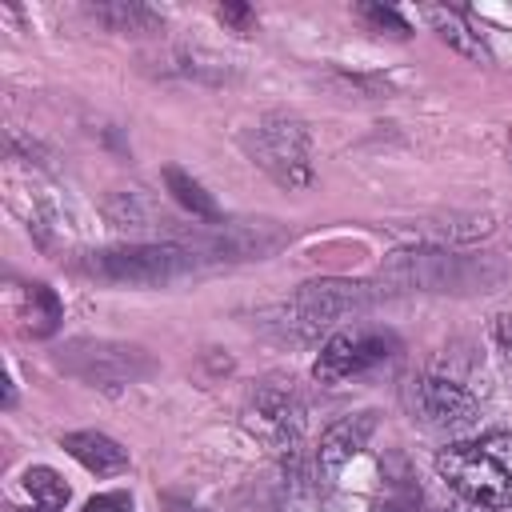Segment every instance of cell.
Listing matches in <instances>:
<instances>
[{
    "label": "cell",
    "instance_id": "4",
    "mask_svg": "<svg viewBox=\"0 0 512 512\" xmlns=\"http://www.w3.org/2000/svg\"><path fill=\"white\" fill-rule=\"evenodd\" d=\"M200 256L184 240H164V244H120V248H100L88 256V272L112 284H168L184 272H192Z\"/></svg>",
    "mask_w": 512,
    "mask_h": 512
},
{
    "label": "cell",
    "instance_id": "10",
    "mask_svg": "<svg viewBox=\"0 0 512 512\" xmlns=\"http://www.w3.org/2000/svg\"><path fill=\"white\" fill-rule=\"evenodd\" d=\"M376 432V412H356V416H344L336 420L324 436H320V448H316V472L332 484L348 460H356L364 448H368V436Z\"/></svg>",
    "mask_w": 512,
    "mask_h": 512
},
{
    "label": "cell",
    "instance_id": "26",
    "mask_svg": "<svg viewBox=\"0 0 512 512\" xmlns=\"http://www.w3.org/2000/svg\"><path fill=\"white\" fill-rule=\"evenodd\" d=\"M448 512H472V508H448ZM476 512H480V508H476Z\"/></svg>",
    "mask_w": 512,
    "mask_h": 512
},
{
    "label": "cell",
    "instance_id": "22",
    "mask_svg": "<svg viewBox=\"0 0 512 512\" xmlns=\"http://www.w3.org/2000/svg\"><path fill=\"white\" fill-rule=\"evenodd\" d=\"M484 448H488V452H492V456L512 472V436H488V440H484Z\"/></svg>",
    "mask_w": 512,
    "mask_h": 512
},
{
    "label": "cell",
    "instance_id": "6",
    "mask_svg": "<svg viewBox=\"0 0 512 512\" xmlns=\"http://www.w3.org/2000/svg\"><path fill=\"white\" fill-rule=\"evenodd\" d=\"M60 368L68 376H76L80 384L116 392L128 388L144 376H152V356L136 344H116V340H76L68 344V352L60 356Z\"/></svg>",
    "mask_w": 512,
    "mask_h": 512
},
{
    "label": "cell",
    "instance_id": "3",
    "mask_svg": "<svg viewBox=\"0 0 512 512\" xmlns=\"http://www.w3.org/2000/svg\"><path fill=\"white\" fill-rule=\"evenodd\" d=\"M436 472L472 508H484V512L512 508V472L484 448V440L480 444H448L436 456Z\"/></svg>",
    "mask_w": 512,
    "mask_h": 512
},
{
    "label": "cell",
    "instance_id": "16",
    "mask_svg": "<svg viewBox=\"0 0 512 512\" xmlns=\"http://www.w3.org/2000/svg\"><path fill=\"white\" fill-rule=\"evenodd\" d=\"M24 304H28V308H24V316H28V332H32V336H52L56 324H60V316H64L56 292H52L48 284H32V288L24 292Z\"/></svg>",
    "mask_w": 512,
    "mask_h": 512
},
{
    "label": "cell",
    "instance_id": "23",
    "mask_svg": "<svg viewBox=\"0 0 512 512\" xmlns=\"http://www.w3.org/2000/svg\"><path fill=\"white\" fill-rule=\"evenodd\" d=\"M372 512H416V496H412V492H404V496H384Z\"/></svg>",
    "mask_w": 512,
    "mask_h": 512
},
{
    "label": "cell",
    "instance_id": "14",
    "mask_svg": "<svg viewBox=\"0 0 512 512\" xmlns=\"http://www.w3.org/2000/svg\"><path fill=\"white\" fill-rule=\"evenodd\" d=\"M424 16H428V24H432V32L452 48V52H460V56H468V60H488V48H484V40H480V32H472V24L456 12V8H440V4H428L424 8Z\"/></svg>",
    "mask_w": 512,
    "mask_h": 512
},
{
    "label": "cell",
    "instance_id": "11",
    "mask_svg": "<svg viewBox=\"0 0 512 512\" xmlns=\"http://www.w3.org/2000/svg\"><path fill=\"white\" fill-rule=\"evenodd\" d=\"M72 488L64 484V476L56 468H24L20 480L8 492V512H64Z\"/></svg>",
    "mask_w": 512,
    "mask_h": 512
},
{
    "label": "cell",
    "instance_id": "7",
    "mask_svg": "<svg viewBox=\"0 0 512 512\" xmlns=\"http://www.w3.org/2000/svg\"><path fill=\"white\" fill-rule=\"evenodd\" d=\"M400 340L384 328H352V332H336L328 336V344L320 348L312 376L320 384H344L352 376H364L368 368L384 364L388 356H396Z\"/></svg>",
    "mask_w": 512,
    "mask_h": 512
},
{
    "label": "cell",
    "instance_id": "1",
    "mask_svg": "<svg viewBox=\"0 0 512 512\" xmlns=\"http://www.w3.org/2000/svg\"><path fill=\"white\" fill-rule=\"evenodd\" d=\"M244 152L288 192H304L316 180L312 168V136L300 116L268 112L244 132Z\"/></svg>",
    "mask_w": 512,
    "mask_h": 512
},
{
    "label": "cell",
    "instance_id": "13",
    "mask_svg": "<svg viewBox=\"0 0 512 512\" xmlns=\"http://www.w3.org/2000/svg\"><path fill=\"white\" fill-rule=\"evenodd\" d=\"M88 16H96L108 32H160L164 28V16L136 0H100V4H88Z\"/></svg>",
    "mask_w": 512,
    "mask_h": 512
},
{
    "label": "cell",
    "instance_id": "15",
    "mask_svg": "<svg viewBox=\"0 0 512 512\" xmlns=\"http://www.w3.org/2000/svg\"><path fill=\"white\" fill-rule=\"evenodd\" d=\"M164 188H168V192H172V200H176L184 212H192L196 220H204V224H224L220 204L212 200V192H204V184H200V180H192L184 168L168 164V168H164Z\"/></svg>",
    "mask_w": 512,
    "mask_h": 512
},
{
    "label": "cell",
    "instance_id": "17",
    "mask_svg": "<svg viewBox=\"0 0 512 512\" xmlns=\"http://www.w3.org/2000/svg\"><path fill=\"white\" fill-rule=\"evenodd\" d=\"M492 232V216H448V220H436L428 228V240L436 244H464V240H480Z\"/></svg>",
    "mask_w": 512,
    "mask_h": 512
},
{
    "label": "cell",
    "instance_id": "21",
    "mask_svg": "<svg viewBox=\"0 0 512 512\" xmlns=\"http://www.w3.org/2000/svg\"><path fill=\"white\" fill-rule=\"evenodd\" d=\"M216 16H220L224 24H236L240 32H244V28L252 24V12H248L244 4H220V8H216Z\"/></svg>",
    "mask_w": 512,
    "mask_h": 512
},
{
    "label": "cell",
    "instance_id": "24",
    "mask_svg": "<svg viewBox=\"0 0 512 512\" xmlns=\"http://www.w3.org/2000/svg\"><path fill=\"white\" fill-rule=\"evenodd\" d=\"M496 340H500L504 356L512 360V316H500V320H496Z\"/></svg>",
    "mask_w": 512,
    "mask_h": 512
},
{
    "label": "cell",
    "instance_id": "18",
    "mask_svg": "<svg viewBox=\"0 0 512 512\" xmlns=\"http://www.w3.org/2000/svg\"><path fill=\"white\" fill-rule=\"evenodd\" d=\"M104 216L112 220V228H148L156 220L152 204H144L136 192H116L108 204H104Z\"/></svg>",
    "mask_w": 512,
    "mask_h": 512
},
{
    "label": "cell",
    "instance_id": "2",
    "mask_svg": "<svg viewBox=\"0 0 512 512\" xmlns=\"http://www.w3.org/2000/svg\"><path fill=\"white\" fill-rule=\"evenodd\" d=\"M380 296H384V288L356 284V280H312V284H300L292 292V300L280 304L276 312H280V328L304 340V336H320L324 328H332L348 316H360Z\"/></svg>",
    "mask_w": 512,
    "mask_h": 512
},
{
    "label": "cell",
    "instance_id": "19",
    "mask_svg": "<svg viewBox=\"0 0 512 512\" xmlns=\"http://www.w3.org/2000/svg\"><path fill=\"white\" fill-rule=\"evenodd\" d=\"M360 16L376 28V32H388V36H412V28H408V20L396 12V8H384V4H360Z\"/></svg>",
    "mask_w": 512,
    "mask_h": 512
},
{
    "label": "cell",
    "instance_id": "5",
    "mask_svg": "<svg viewBox=\"0 0 512 512\" xmlns=\"http://www.w3.org/2000/svg\"><path fill=\"white\" fill-rule=\"evenodd\" d=\"M496 268H484L476 260L452 256L444 248H424V252H396L380 280L396 284V288H424V292H460V288H476L496 280Z\"/></svg>",
    "mask_w": 512,
    "mask_h": 512
},
{
    "label": "cell",
    "instance_id": "12",
    "mask_svg": "<svg viewBox=\"0 0 512 512\" xmlns=\"http://www.w3.org/2000/svg\"><path fill=\"white\" fill-rule=\"evenodd\" d=\"M60 448H64L80 468H88L92 476H120V472H128V452H124L112 436H104V432H96V428L64 432V436H60Z\"/></svg>",
    "mask_w": 512,
    "mask_h": 512
},
{
    "label": "cell",
    "instance_id": "8",
    "mask_svg": "<svg viewBox=\"0 0 512 512\" xmlns=\"http://www.w3.org/2000/svg\"><path fill=\"white\" fill-rule=\"evenodd\" d=\"M248 432L256 440H264L272 452H280L284 460H296L304 448V408L292 392L284 388H256V396L248 400Z\"/></svg>",
    "mask_w": 512,
    "mask_h": 512
},
{
    "label": "cell",
    "instance_id": "20",
    "mask_svg": "<svg viewBox=\"0 0 512 512\" xmlns=\"http://www.w3.org/2000/svg\"><path fill=\"white\" fill-rule=\"evenodd\" d=\"M84 512H136V504L128 492H100L84 504Z\"/></svg>",
    "mask_w": 512,
    "mask_h": 512
},
{
    "label": "cell",
    "instance_id": "9",
    "mask_svg": "<svg viewBox=\"0 0 512 512\" xmlns=\"http://www.w3.org/2000/svg\"><path fill=\"white\" fill-rule=\"evenodd\" d=\"M416 408L424 412V420H428L432 428H448V432L468 428V424H476V416H480L476 396H472L464 384L444 380V376H424V380L416 384Z\"/></svg>",
    "mask_w": 512,
    "mask_h": 512
},
{
    "label": "cell",
    "instance_id": "25",
    "mask_svg": "<svg viewBox=\"0 0 512 512\" xmlns=\"http://www.w3.org/2000/svg\"><path fill=\"white\" fill-rule=\"evenodd\" d=\"M164 504H168L172 512H200V508H192V504H184V500H176V496H168Z\"/></svg>",
    "mask_w": 512,
    "mask_h": 512
}]
</instances>
